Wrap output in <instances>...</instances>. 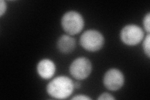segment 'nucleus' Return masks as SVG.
I'll return each mask as SVG.
<instances>
[{
    "label": "nucleus",
    "mask_w": 150,
    "mask_h": 100,
    "mask_svg": "<svg viewBox=\"0 0 150 100\" xmlns=\"http://www.w3.org/2000/svg\"><path fill=\"white\" fill-rule=\"evenodd\" d=\"M7 9V4L6 1L4 0H1L0 1V17H2Z\"/></svg>",
    "instance_id": "nucleus-12"
},
{
    "label": "nucleus",
    "mask_w": 150,
    "mask_h": 100,
    "mask_svg": "<svg viewBox=\"0 0 150 100\" xmlns=\"http://www.w3.org/2000/svg\"><path fill=\"white\" fill-rule=\"evenodd\" d=\"M98 99L99 100H105V99H108V100H114L115 98L112 96V95L108 93H103L101 94L99 97L98 98Z\"/></svg>",
    "instance_id": "nucleus-11"
},
{
    "label": "nucleus",
    "mask_w": 150,
    "mask_h": 100,
    "mask_svg": "<svg viewBox=\"0 0 150 100\" xmlns=\"http://www.w3.org/2000/svg\"><path fill=\"white\" fill-rule=\"evenodd\" d=\"M74 89V82L71 79L65 76H60L48 83L46 92L54 99H64L71 96Z\"/></svg>",
    "instance_id": "nucleus-1"
},
{
    "label": "nucleus",
    "mask_w": 150,
    "mask_h": 100,
    "mask_svg": "<svg viewBox=\"0 0 150 100\" xmlns=\"http://www.w3.org/2000/svg\"><path fill=\"white\" fill-rule=\"evenodd\" d=\"M125 83V77L121 71L116 68L108 70L103 77V84L106 89L116 91L121 89Z\"/></svg>",
    "instance_id": "nucleus-6"
},
{
    "label": "nucleus",
    "mask_w": 150,
    "mask_h": 100,
    "mask_svg": "<svg viewBox=\"0 0 150 100\" xmlns=\"http://www.w3.org/2000/svg\"><path fill=\"white\" fill-rule=\"evenodd\" d=\"M143 49L144 54L147 56L148 58H150V35H147L144 38L143 42Z\"/></svg>",
    "instance_id": "nucleus-9"
},
{
    "label": "nucleus",
    "mask_w": 150,
    "mask_h": 100,
    "mask_svg": "<svg viewBox=\"0 0 150 100\" xmlns=\"http://www.w3.org/2000/svg\"><path fill=\"white\" fill-rule=\"evenodd\" d=\"M144 38V33L142 28L137 25L124 26L120 33L121 41L127 46H134L140 43Z\"/></svg>",
    "instance_id": "nucleus-4"
},
{
    "label": "nucleus",
    "mask_w": 150,
    "mask_h": 100,
    "mask_svg": "<svg viewBox=\"0 0 150 100\" xmlns=\"http://www.w3.org/2000/svg\"><path fill=\"white\" fill-rule=\"evenodd\" d=\"M56 46L61 53L64 54L71 53L76 48V40L70 35H63L59 38Z\"/></svg>",
    "instance_id": "nucleus-8"
},
{
    "label": "nucleus",
    "mask_w": 150,
    "mask_h": 100,
    "mask_svg": "<svg viewBox=\"0 0 150 100\" xmlns=\"http://www.w3.org/2000/svg\"><path fill=\"white\" fill-rule=\"evenodd\" d=\"M69 73L77 80L86 79L92 71V64L90 60L85 57L75 59L69 66Z\"/></svg>",
    "instance_id": "nucleus-5"
},
{
    "label": "nucleus",
    "mask_w": 150,
    "mask_h": 100,
    "mask_svg": "<svg viewBox=\"0 0 150 100\" xmlns=\"http://www.w3.org/2000/svg\"><path fill=\"white\" fill-rule=\"evenodd\" d=\"M71 99H78V100H90L91 98L90 96H88L87 95L84 94H77L71 98Z\"/></svg>",
    "instance_id": "nucleus-13"
},
{
    "label": "nucleus",
    "mask_w": 150,
    "mask_h": 100,
    "mask_svg": "<svg viewBox=\"0 0 150 100\" xmlns=\"http://www.w3.org/2000/svg\"><path fill=\"white\" fill-rule=\"evenodd\" d=\"M143 25L144 27V30H145L148 34L150 33V13H148L146 15L144 16L143 20Z\"/></svg>",
    "instance_id": "nucleus-10"
},
{
    "label": "nucleus",
    "mask_w": 150,
    "mask_h": 100,
    "mask_svg": "<svg viewBox=\"0 0 150 100\" xmlns=\"http://www.w3.org/2000/svg\"><path fill=\"white\" fill-rule=\"evenodd\" d=\"M61 25L67 35L73 36L83 30L84 21L80 13L75 11H69L64 13L62 16Z\"/></svg>",
    "instance_id": "nucleus-2"
},
{
    "label": "nucleus",
    "mask_w": 150,
    "mask_h": 100,
    "mask_svg": "<svg viewBox=\"0 0 150 100\" xmlns=\"http://www.w3.org/2000/svg\"><path fill=\"white\" fill-rule=\"evenodd\" d=\"M56 65L50 59L45 58L40 60L37 65L36 70L40 77L44 79L52 78L56 73Z\"/></svg>",
    "instance_id": "nucleus-7"
},
{
    "label": "nucleus",
    "mask_w": 150,
    "mask_h": 100,
    "mask_svg": "<svg viewBox=\"0 0 150 100\" xmlns=\"http://www.w3.org/2000/svg\"><path fill=\"white\" fill-rule=\"evenodd\" d=\"M79 43L83 49L90 52L100 50L105 43L104 36L95 30H88L81 35Z\"/></svg>",
    "instance_id": "nucleus-3"
},
{
    "label": "nucleus",
    "mask_w": 150,
    "mask_h": 100,
    "mask_svg": "<svg viewBox=\"0 0 150 100\" xmlns=\"http://www.w3.org/2000/svg\"><path fill=\"white\" fill-rule=\"evenodd\" d=\"M74 88L75 89H78V88H79L81 87V84L79 83V82H76L74 83Z\"/></svg>",
    "instance_id": "nucleus-14"
}]
</instances>
